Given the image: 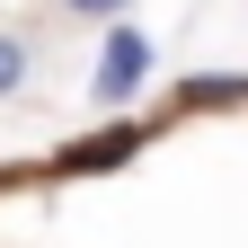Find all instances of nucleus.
I'll return each mask as SVG.
<instances>
[{
  "label": "nucleus",
  "instance_id": "3",
  "mask_svg": "<svg viewBox=\"0 0 248 248\" xmlns=\"http://www.w3.org/2000/svg\"><path fill=\"white\" fill-rule=\"evenodd\" d=\"M169 107H177V115H204V107H248V80H186Z\"/></svg>",
  "mask_w": 248,
  "mask_h": 248
},
{
  "label": "nucleus",
  "instance_id": "4",
  "mask_svg": "<svg viewBox=\"0 0 248 248\" xmlns=\"http://www.w3.org/2000/svg\"><path fill=\"white\" fill-rule=\"evenodd\" d=\"M27 71H36V45H27L18 27H0V107H9L18 89H27Z\"/></svg>",
  "mask_w": 248,
  "mask_h": 248
},
{
  "label": "nucleus",
  "instance_id": "5",
  "mask_svg": "<svg viewBox=\"0 0 248 248\" xmlns=\"http://www.w3.org/2000/svg\"><path fill=\"white\" fill-rule=\"evenodd\" d=\"M62 9H80V18H124L133 0H62Z\"/></svg>",
  "mask_w": 248,
  "mask_h": 248
},
{
  "label": "nucleus",
  "instance_id": "2",
  "mask_svg": "<svg viewBox=\"0 0 248 248\" xmlns=\"http://www.w3.org/2000/svg\"><path fill=\"white\" fill-rule=\"evenodd\" d=\"M142 142H151V124H107V133H89V142H62L53 160H45V177H98V169H124Z\"/></svg>",
  "mask_w": 248,
  "mask_h": 248
},
{
  "label": "nucleus",
  "instance_id": "1",
  "mask_svg": "<svg viewBox=\"0 0 248 248\" xmlns=\"http://www.w3.org/2000/svg\"><path fill=\"white\" fill-rule=\"evenodd\" d=\"M142 80H151V36L115 27V36H107V53H98V80H89V98H98V107H133V98H142Z\"/></svg>",
  "mask_w": 248,
  "mask_h": 248
}]
</instances>
